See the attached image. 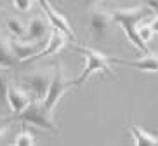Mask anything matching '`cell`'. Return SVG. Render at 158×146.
I'll list each match as a JSON object with an SVG mask.
<instances>
[{"instance_id": "8992f818", "label": "cell", "mask_w": 158, "mask_h": 146, "mask_svg": "<svg viewBox=\"0 0 158 146\" xmlns=\"http://www.w3.org/2000/svg\"><path fill=\"white\" fill-rule=\"evenodd\" d=\"M115 24L116 23L113 18V12H108V10L99 9V7H92L89 12V30L92 33V38L98 42H102L110 37Z\"/></svg>"}, {"instance_id": "8fae6325", "label": "cell", "mask_w": 158, "mask_h": 146, "mask_svg": "<svg viewBox=\"0 0 158 146\" xmlns=\"http://www.w3.org/2000/svg\"><path fill=\"white\" fill-rule=\"evenodd\" d=\"M19 63L21 61L16 57L12 45H10V35H7L0 30V68L14 70Z\"/></svg>"}, {"instance_id": "e0dca14e", "label": "cell", "mask_w": 158, "mask_h": 146, "mask_svg": "<svg viewBox=\"0 0 158 146\" xmlns=\"http://www.w3.org/2000/svg\"><path fill=\"white\" fill-rule=\"evenodd\" d=\"M9 87H10V77L7 73V68H0V101H4V103H7Z\"/></svg>"}, {"instance_id": "277c9868", "label": "cell", "mask_w": 158, "mask_h": 146, "mask_svg": "<svg viewBox=\"0 0 158 146\" xmlns=\"http://www.w3.org/2000/svg\"><path fill=\"white\" fill-rule=\"evenodd\" d=\"M71 87H75V80H70V78L66 77V70L63 68L61 63H56V66H54V77H52L51 85H49L47 96L44 98V104H45L51 111H54V108L57 106L61 98L66 96V92H68Z\"/></svg>"}, {"instance_id": "30bf717a", "label": "cell", "mask_w": 158, "mask_h": 146, "mask_svg": "<svg viewBox=\"0 0 158 146\" xmlns=\"http://www.w3.org/2000/svg\"><path fill=\"white\" fill-rule=\"evenodd\" d=\"M33 101V96L30 94L26 89H21L19 85H16L14 82H10L9 87V96H7V104L10 106L12 113L19 115L23 110L28 108V104Z\"/></svg>"}, {"instance_id": "ffe728a7", "label": "cell", "mask_w": 158, "mask_h": 146, "mask_svg": "<svg viewBox=\"0 0 158 146\" xmlns=\"http://www.w3.org/2000/svg\"><path fill=\"white\" fill-rule=\"evenodd\" d=\"M10 120H12L10 117H5V118H2V117H0V141H2V137H4V134L7 132V129H9Z\"/></svg>"}, {"instance_id": "ba28073f", "label": "cell", "mask_w": 158, "mask_h": 146, "mask_svg": "<svg viewBox=\"0 0 158 146\" xmlns=\"http://www.w3.org/2000/svg\"><path fill=\"white\" fill-rule=\"evenodd\" d=\"M38 5H40V9L44 10V14L49 18V21H51V24L54 28L63 30V31L70 37V40L77 42V35H75V31H73V26L70 24V21H68V18H66L64 14L57 12V10L52 7V4L49 0H38Z\"/></svg>"}, {"instance_id": "ac0fdd59", "label": "cell", "mask_w": 158, "mask_h": 146, "mask_svg": "<svg viewBox=\"0 0 158 146\" xmlns=\"http://www.w3.org/2000/svg\"><path fill=\"white\" fill-rule=\"evenodd\" d=\"M137 33H139L141 40H143L144 44H149L151 42V38H153V35H155V31L151 30L149 24H141L139 28H137Z\"/></svg>"}, {"instance_id": "9c48e42d", "label": "cell", "mask_w": 158, "mask_h": 146, "mask_svg": "<svg viewBox=\"0 0 158 146\" xmlns=\"http://www.w3.org/2000/svg\"><path fill=\"white\" fill-rule=\"evenodd\" d=\"M45 42H33V40H26V38H18L10 35V45L14 51L16 57L21 63H26L28 59H31L33 56H37L38 52L45 47Z\"/></svg>"}, {"instance_id": "5b68a950", "label": "cell", "mask_w": 158, "mask_h": 146, "mask_svg": "<svg viewBox=\"0 0 158 146\" xmlns=\"http://www.w3.org/2000/svg\"><path fill=\"white\" fill-rule=\"evenodd\" d=\"M54 77V68H42V70L28 71L21 77L23 87L33 96V99H44L47 96L49 85Z\"/></svg>"}, {"instance_id": "44dd1931", "label": "cell", "mask_w": 158, "mask_h": 146, "mask_svg": "<svg viewBox=\"0 0 158 146\" xmlns=\"http://www.w3.org/2000/svg\"><path fill=\"white\" fill-rule=\"evenodd\" d=\"M146 7H149V9L153 10V12H156L158 14V0H141Z\"/></svg>"}, {"instance_id": "603a6c76", "label": "cell", "mask_w": 158, "mask_h": 146, "mask_svg": "<svg viewBox=\"0 0 158 146\" xmlns=\"http://www.w3.org/2000/svg\"><path fill=\"white\" fill-rule=\"evenodd\" d=\"M84 2L89 5V7H94V5H98L99 2H102V0H84Z\"/></svg>"}, {"instance_id": "9a60e30c", "label": "cell", "mask_w": 158, "mask_h": 146, "mask_svg": "<svg viewBox=\"0 0 158 146\" xmlns=\"http://www.w3.org/2000/svg\"><path fill=\"white\" fill-rule=\"evenodd\" d=\"M7 30L12 37L18 38H26V31H28V24H24L21 19L18 18H9L7 19Z\"/></svg>"}, {"instance_id": "d6986e66", "label": "cell", "mask_w": 158, "mask_h": 146, "mask_svg": "<svg viewBox=\"0 0 158 146\" xmlns=\"http://www.w3.org/2000/svg\"><path fill=\"white\" fill-rule=\"evenodd\" d=\"M10 2H12V5H14L18 10L28 12V10L33 7V2H35V0H10Z\"/></svg>"}, {"instance_id": "4fadbf2b", "label": "cell", "mask_w": 158, "mask_h": 146, "mask_svg": "<svg viewBox=\"0 0 158 146\" xmlns=\"http://www.w3.org/2000/svg\"><path fill=\"white\" fill-rule=\"evenodd\" d=\"M49 35V23L42 16H35L28 21V31H26V40L33 42H45Z\"/></svg>"}, {"instance_id": "7a4b0ae2", "label": "cell", "mask_w": 158, "mask_h": 146, "mask_svg": "<svg viewBox=\"0 0 158 146\" xmlns=\"http://www.w3.org/2000/svg\"><path fill=\"white\" fill-rule=\"evenodd\" d=\"M71 49H75L77 52H82V54L85 56V61H87L84 73H82L77 80H75V87L84 85L85 82L89 80V77L92 75V73H96V71H104L106 75L111 77L113 80H116V75H115V71H113V68H111L113 57L106 56V54H102V52H99V51H94V49H89V47H84V45H78L77 42L71 45Z\"/></svg>"}, {"instance_id": "6da1fadb", "label": "cell", "mask_w": 158, "mask_h": 146, "mask_svg": "<svg viewBox=\"0 0 158 146\" xmlns=\"http://www.w3.org/2000/svg\"><path fill=\"white\" fill-rule=\"evenodd\" d=\"M149 7L146 5H137V7H130V9H115L113 10V18H115V23L120 24L123 31H125L127 38H129V42L137 47L143 54H148L149 49L148 45L141 40L139 33H137V24L143 21L146 16L149 14Z\"/></svg>"}, {"instance_id": "5bb4252c", "label": "cell", "mask_w": 158, "mask_h": 146, "mask_svg": "<svg viewBox=\"0 0 158 146\" xmlns=\"http://www.w3.org/2000/svg\"><path fill=\"white\" fill-rule=\"evenodd\" d=\"M130 134L134 137L135 146H158V136L151 134V132L144 131L139 125H132L130 127Z\"/></svg>"}, {"instance_id": "cb8c5ba5", "label": "cell", "mask_w": 158, "mask_h": 146, "mask_svg": "<svg viewBox=\"0 0 158 146\" xmlns=\"http://www.w3.org/2000/svg\"><path fill=\"white\" fill-rule=\"evenodd\" d=\"M0 12H2V7H0Z\"/></svg>"}, {"instance_id": "7c38bea8", "label": "cell", "mask_w": 158, "mask_h": 146, "mask_svg": "<svg viewBox=\"0 0 158 146\" xmlns=\"http://www.w3.org/2000/svg\"><path fill=\"white\" fill-rule=\"evenodd\" d=\"M113 63L132 66V68H137V70H141V71H148V73H158V54H153V52L144 54V56L141 57V59H137V61H127V59L113 57Z\"/></svg>"}, {"instance_id": "52a82bcc", "label": "cell", "mask_w": 158, "mask_h": 146, "mask_svg": "<svg viewBox=\"0 0 158 146\" xmlns=\"http://www.w3.org/2000/svg\"><path fill=\"white\" fill-rule=\"evenodd\" d=\"M68 40H70V37H68L63 30L52 26V31H51V35H49V38H47L45 47L38 52L37 56H33L31 59H28L26 63L37 61V59H42V57H47V56H54V54H57L59 51H63V49L68 45Z\"/></svg>"}, {"instance_id": "3957f363", "label": "cell", "mask_w": 158, "mask_h": 146, "mask_svg": "<svg viewBox=\"0 0 158 146\" xmlns=\"http://www.w3.org/2000/svg\"><path fill=\"white\" fill-rule=\"evenodd\" d=\"M21 120L26 125H35L40 129H47V131L57 132V123L54 120V111L47 108L44 104V99H33L28 104V108L23 110L19 115H14L12 120Z\"/></svg>"}, {"instance_id": "7402d4cb", "label": "cell", "mask_w": 158, "mask_h": 146, "mask_svg": "<svg viewBox=\"0 0 158 146\" xmlns=\"http://www.w3.org/2000/svg\"><path fill=\"white\" fill-rule=\"evenodd\" d=\"M149 26H151V30L155 31V35H158V14L155 16L153 19H151V23H149Z\"/></svg>"}, {"instance_id": "2e32d148", "label": "cell", "mask_w": 158, "mask_h": 146, "mask_svg": "<svg viewBox=\"0 0 158 146\" xmlns=\"http://www.w3.org/2000/svg\"><path fill=\"white\" fill-rule=\"evenodd\" d=\"M35 143H37V139H35V134H33V132L28 129V125H26V123H23V131H21L18 136H16L14 144H16V146H33Z\"/></svg>"}]
</instances>
